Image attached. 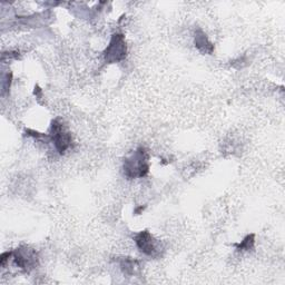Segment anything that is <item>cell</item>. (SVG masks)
Masks as SVG:
<instances>
[{
    "label": "cell",
    "mask_w": 285,
    "mask_h": 285,
    "mask_svg": "<svg viewBox=\"0 0 285 285\" xmlns=\"http://www.w3.org/2000/svg\"><path fill=\"white\" fill-rule=\"evenodd\" d=\"M150 155L145 147H138L134 154L124 161V174L128 180L145 177L150 172Z\"/></svg>",
    "instance_id": "6da1fadb"
},
{
    "label": "cell",
    "mask_w": 285,
    "mask_h": 285,
    "mask_svg": "<svg viewBox=\"0 0 285 285\" xmlns=\"http://www.w3.org/2000/svg\"><path fill=\"white\" fill-rule=\"evenodd\" d=\"M127 46L123 34H114L104 50V58L107 64L119 63L126 58Z\"/></svg>",
    "instance_id": "7a4b0ae2"
},
{
    "label": "cell",
    "mask_w": 285,
    "mask_h": 285,
    "mask_svg": "<svg viewBox=\"0 0 285 285\" xmlns=\"http://www.w3.org/2000/svg\"><path fill=\"white\" fill-rule=\"evenodd\" d=\"M50 138L54 143L55 149L62 155L65 154V152L69 149L71 146V141H73L70 133L59 119H54L52 121Z\"/></svg>",
    "instance_id": "3957f363"
},
{
    "label": "cell",
    "mask_w": 285,
    "mask_h": 285,
    "mask_svg": "<svg viewBox=\"0 0 285 285\" xmlns=\"http://www.w3.org/2000/svg\"><path fill=\"white\" fill-rule=\"evenodd\" d=\"M14 261L16 265L25 272H30L38 265V254L36 249L29 246H20L13 252Z\"/></svg>",
    "instance_id": "277c9868"
},
{
    "label": "cell",
    "mask_w": 285,
    "mask_h": 285,
    "mask_svg": "<svg viewBox=\"0 0 285 285\" xmlns=\"http://www.w3.org/2000/svg\"><path fill=\"white\" fill-rule=\"evenodd\" d=\"M135 242L137 247L139 248V251L146 254V255L157 256L160 254V247L157 240H155V237L147 230L136 234Z\"/></svg>",
    "instance_id": "5b68a950"
},
{
    "label": "cell",
    "mask_w": 285,
    "mask_h": 285,
    "mask_svg": "<svg viewBox=\"0 0 285 285\" xmlns=\"http://www.w3.org/2000/svg\"><path fill=\"white\" fill-rule=\"evenodd\" d=\"M195 47L200 50L202 54L211 55L214 52V45L208 40L205 33L201 29H197L194 36Z\"/></svg>",
    "instance_id": "8992f818"
},
{
    "label": "cell",
    "mask_w": 285,
    "mask_h": 285,
    "mask_svg": "<svg viewBox=\"0 0 285 285\" xmlns=\"http://www.w3.org/2000/svg\"><path fill=\"white\" fill-rule=\"evenodd\" d=\"M119 266L127 275H135L139 269V263L131 257H120L118 259Z\"/></svg>",
    "instance_id": "52a82bcc"
},
{
    "label": "cell",
    "mask_w": 285,
    "mask_h": 285,
    "mask_svg": "<svg viewBox=\"0 0 285 285\" xmlns=\"http://www.w3.org/2000/svg\"><path fill=\"white\" fill-rule=\"evenodd\" d=\"M254 244H255V235L254 234H249L243 238V241L238 244H234L238 251H251L254 248Z\"/></svg>",
    "instance_id": "ba28073f"
},
{
    "label": "cell",
    "mask_w": 285,
    "mask_h": 285,
    "mask_svg": "<svg viewBox=\"0 0 285 285\" xmlns=\"http://www.w3.org/2000/svg\"><path fill=\"white\" fill-rule=\"evenodd\" d=\"M12 79H13V74L8 73L3 77L2 80V87H3V95L7 93L10 88V85H12Z\"/></svg>",
    "instance_id": "9c48e42d"
},
{
    "label": "cell",
    "mask_w": 285,
    "mask_h": 285,
    "mask_svg": "<svg viewBox=\"0 0 285 285\" xmlns=\"http://www.w3.org/2000/svg\"><path fill=\"white\" fill-rule=\"evenodd\" d=\"M13 256V252H5L2 254V256H0V265L4 266L5 264L8 262L9 257Z\"/></svg>",
    "instance_id": "30bf717a"
},
{
    "label": "cell",
    "mask_w": 285,
    "mask_h": 285,
    "mask_svg": "<svg viewBox=\"0 0 285 285\" xmlns=\"http://www.w3.org/2000/svg\"><path fill=\"white\" fill-rule=\"evenodd\" d=\"M26 134H27L28 136H33V137H36V138H40V137H43V136H44L43 134L38 133V131H36V130H32V129H27V130H26Z\"/></svg>",
    "instance_id": "8fae6325"
},
{
    "label": "cell",
    "mask_w": 285,
    "mask_h": 285,
    "mask_svg": "<svg viewBox=\"0 0 285 285\" xmlns=\"http://www.w3.org/2000/svg\"><path fill=\"white\" fill-rule=\"evenodd\" d=\"M144 208H145V206H144V207L140 206V207H138V208H136V210H135V214H139L141 211H144Z\"/></svg>",
    "instance_id": "7c38bea8"
}]
</instances>
